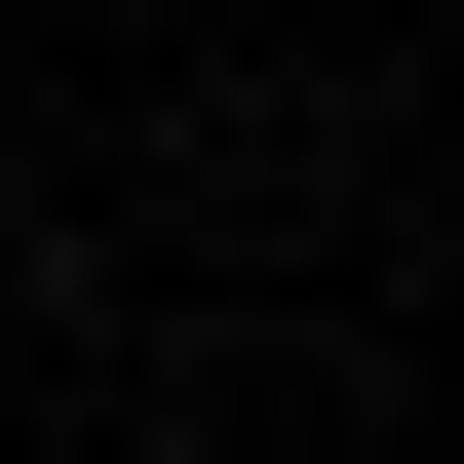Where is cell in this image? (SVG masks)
I'll return each mask as SVG.
<instances>
[{"instance_id":"cell-1","label":"cell","mask_w":464,"mask_h":464,"mask_svg":"<svg viewBox=\"0 0 464 464\" xmlns=\"http://www.w3.org/2000/svg\"><path fill=\"white\" fill-rule=\"evenodd\" d=\"M0 116H39V39H0Z\"/></svg>"}]
</instances>
